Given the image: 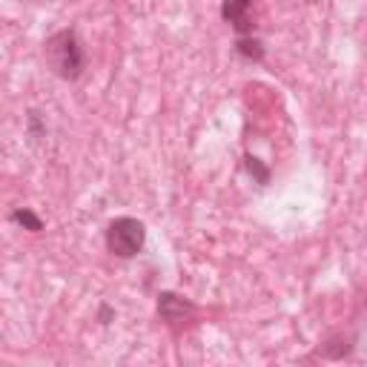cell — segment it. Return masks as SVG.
<instances>
[{"label":"cell","instance_id":"cell-1","mask_svg":"<svg viewBox=\"0 0 367 367\" xmlns=\"http://www.w3.org/2000/svg\"><path fill=\"white\" fill-rule=\"evenodd\" d=\"M43 58L61 81H78L86 72V49L75 29H61L43 43Z\"/></svg>","mask_w":367,"mask_h":367},{"label":"cell","instance_id":"cell-2","mask_svg":"<svg viewBox=\"0 0 367 367\" xmlns=\"http://www.w3.org/2000/svg\"><path fill=\"white\" fill-rule=\"evenodd\" d=\"M104 241H107V250L115 258H135L146 244V227L132 215H120L107 224Z\"/></svg>","mask_w":367,"mask_h":367},{"label":"cell","instance_id":"cell-3","mask_svg":"<svg viewBox=\"0 0 367 367\" xmlns=\"http://www.w3.org/2000/svg\"><path fill=\"white\" fill-rule=\"evenodd\" d=\"M198 315V307H195L187 296H178V292H169L164 290L158 296V319L166 325V327H184L189 322H195Z\"/></svg>","mask_w":367,"mask_h":367},{"label":"cell","instance_id":"cell-4","mask_svg":"<svg viewBox=\"0 0 367 367\" xmlns=\"http://www.w3.org/2000/svg\"><path fill=\"white\" fill-rule=\"evenodd\" d=\"M256 0H224L221 3V17L238 35H253L256 29Z\"/></svg>","mask_w":367,"mask_h":367},{"label":"cell","instance_id":"cell-5","mask_svg":"<svg viewBox=\"0 0 367 367\" xmlns=\"http://www.w3.org/2000/svg\"><path fill=\"white\" fill-rule=\"evenodd\" d=\"M235 52H238V58H244V61L258 63V61H264L267 49H264V43H261L256 35H238V40H235Z\"/></svg>","mask_w":367,"mask_h":367},{"label":"cell","instance_id":"cell-6","mask_svg":"<svg viewBox=\"0 0 367 367\" xmlns=\"http://www.w3.org/2000/svg\"><path fill=\"white\" fill-rule=\"evenodd\" d=\"M350 353H353V338L345 336V333H338V336L327 338L325 345H322V356H327V359H345V356H350Z\"/></svg>","mask_w":367,"mask_h":367},{"label":"cell","instance_id":"cell-7","mask_svg":"<svg viewBox=\"0 0 367 367\" xmlns=\"http://www.w3.org/2000/svg\"><path fill=\"white\" fill-rule=\"evenodd\" d=\"M9 218H12V221H15L17 227L29 230V233H40V230H43V218H40L35 210H29V207H20V210H15Z\"/></svg>","mask_w":367,"mask_h":367},{"label":"cell","instance_id":"cell-8","mask_svg":"<svg viewBox=\"0 0 367 367\" xmlns=\"http://www.w3.org/2000/svg\"><path fill=\"white\" fill-rule=\"evenodd\" d=\"M244 164H247V173L264 187V184H270V169H267L258 158H253V155H247V158H244Z\"/></svg>","mask_w":367,"mask_h":367},{"label":"cell","instance_id":"cell-9","mask_svg":"<svg viewBox=\"0 0 367 367\" xmlns=\"http://www.w3.org/2000/svg\"><path fill=\"white\" fill-rule=\"evenodd\" d=\"M26 127H29L32 138H43L46 135V124L40 120V112H35V109H29V115H26Z\"/></svg>","mask_w":367,"mask_h":367},{"label":"cell","instance_id":"cell-10","mask_svg":"<svg viewBox=\"0 0 367 367\" xmlns=\"http://www.w3.org/2000/svg\"><path fill=\"white\" fill-rule=\"evenodd\" d=\"M109 315H112V310H109V307H107V304H104V307H101V319H104V322H107V319H109Z\"/></svg>","mask_w":367,"mask_h":367}]
</instances>
